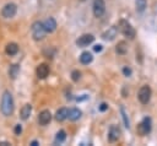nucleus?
<instances>
[{"instance_id": "29", "label": "nucleus", "mask_w": 157, "mask_h": 146, "mask_svg": "<svg viewBox=\"0 0 157 146\" xmlns=\"http://www.w3.org/2000/svg\"><path fill=\"white\" fill-rule=\"evenodd\" d=\"M31 145H32V146H37V145H38V141H36V140H34V141H32V142H31Z\"/></svg>"}, {"instance_id": "1", "label": "nucleus", "mask_w": 157, "mask_h": 146, "mask_svg": "<svg viewBox=\"0 0 157 146\" xmlns=\"http://www.w3.org/2000/svg\"><path fill=\"white\" fill-rule=\"evenodd\" d=\"M0 109H1V113L4 115H6V117L11 115L12 112H13V99H12V96H11V93L9 91H5L2 93Z\"/></svg>"}, {"instance_id": "18", "label": "nucleus", "mask_w": 157, "mask_h": 146, "mask_svg": "<svg viewBox=\"0 0 157 146\" xmlns=\"http://www.w3.org/2000/svg\"><path fill=\"white\" fill-rule=\"evenodd\" d=\"M67 109L66 108H60L59 110H56V113H55V119L58 120V121H63V120H65L66 118H67Z\"/></svg>"}, {"instance_id": "6", "label": "nucleus", "mask_w": 157, "mask_h": 146, "mask_svg": "<svg viewBox=\"0 0 157 146\" xmlns=\"http://www.w3.org/2000/svg\"><path fill=\"white\" fill-rule=\"evenodd\" d=\"M16 12H17V6L13 2L6 4L1 10V15L4 18H12L16 15Z\"/></svg>"}, {"instance_id": "4", "label": "nucleus", "mask_w": 157, "mask_h": 146, "mask_svg": "<svg viewBox=\"0 0 157 146\" xmlns=\"http://www.w3.org/2000/svg\"><path fill=\"white\" fill-rule=\"evenodd\" d=\"M151 128H152L151 118L145 117V118L139 123L136 130H137V134H139L140 136H145V135H147V134L151 131Z\"/></svg>"}, {"instance_id": "30", "label": "nucleus", "mask_w": 157, "mask_h": 146, "mask_svg": "<svg viewBox=\"0 0 157 146\" xmlns=\"http://www.w3.org/2000/svg\"><path fill=\"white\" fill-rule=\"evenodd\" d=\"M0 145L1 146H6V145H10V144L9 142H0Z\"/></svg>"}, {"instance_id": "20", "label": "nucleus", "mask_w": 157, "mask_h": 146, "mask_svg": "<svg viewBox=\"0 0 157 146\" xmlns=\"http://www.w3.org/2000/svg\"><path fill=\"white\" fill-rule=\"evenodd\" d=\"M18 72H20V66L17 64L10 65V67H9V76L11 79H16L17 75H18Z\"/></svg>"}, {"instance_id": "23", "label": "nucleus", "mask_w": 157, "mask_h": 146, "mask_svg": "<svg viewBox=\"0 0 157 146\" xmlns=\"http://www.w3.org/2000/svg\"><path fill=\"white\" fill-rule=\"evenodd\" d=\"M65 139H66V133H65L64 130H59V131L56 133L55 141H56V142H63V141H65Z\"/></svg>"}, {"instance_id": "25", "label": "nucleus", "mask_w": 157, "mask_h": 146, "mask_svg": "<svg viewBox=\"0 0 157 146\" xmlns=\"http://www.w3.org/2000/svg\"><path fill=\"white\" fill-rule=\"evenodd\" d=\"M13 131H15L16 135H20V134L22 133V126H21L20 124H17V125L15 126V130H13Z\"/></svg>"}, {"instance_id": "28", "label": "nucleus", "mask_w": 157, "mask_h": 146, "mask_svg": "<svg viewBox=\"0 0 157 146\" xmlns=\"http://www.w3.org/2000/svg\"><path fill=\"white\" fill-rule=\"evenodd\" d=\"M93 49H94V52H101L102 50V45L101 44H97V45L93 47Z\"/></svg>"}, {"instance_id": "7", "label": "nucleus", "mask_w": 157, "mask_h": 146, "mask_svg": "<svg viewBox=\"0 0 157 146\" xmlns=\"http://www.w3.org/2000/svg\"><path fill=\"white\" fill-rule=\"evenodd\" d=\"M105 11L104 0H94L93 1V15L96 17H101Z\"/></svg>"}, {"instance_id": "14", "label": "nucleus", "mask_w": 157, "mask_h": 146, "mask_svg": "<svg viewBox=\"0 0 157 146\" xmlns=\"http://www.w3.org/2000/svg\"><path fill=\"white\" fill-rule=\"evenodd\" d=\"M31 113H32V106H31L29 103H26V104L21 108V110H20V117H21L22 120H27V119L29 118Z\"/></svg>"}, {"instance_id": "8", "label": "nucleus", "mask_w": 157, "mask_h": 146, "mask_svg": "<svg viewBox=\"0 0 157 146\" xmlns=\"http://www.w3.org/2000/svg\"><path fill=\"white\" fill-rule=\"evenodd\" d=\"M93 40H94V37H93L92 34H82V36L78 37V39L76 40V44H77V47L83 48V47H87L88 44H91Z\"/></svg>"}, {"instance_id": "5", "label": "nucleus", "mask_w": 157, "mask_h": 146, "mask_svg": "<svg viewBox=\"0 0 157 146\" xmlns=\"http://www.w3.org/2000/svg\"><path fill=\"white\" fill-rule=\"evenodd\" d=\"M151 88L150 86L147 85H144L141 86V88L139 90V93H137V98L139 101L142 103V104H147L150 102V98H151Z\"/></svg>"}, {"instance_id": "24", "label": "nucleus", "mask_w": 157, "mask_h": 146, "mask_svg": "<svg viewBox=\"0 0 157 146\" xmlns=\"http://www.w3.org/2000/svg\"><path fill=\"white\" fill-rule=\"evenodd\" d=\"M80 76H81V72H80L78 70H74V71L71 72V79H72V81H78Z\"/></svg>"}, {"instance_id": "13", "label": "nucleus", "mask_w": 157, "mask_h": 146, "mask_svg": "<svg viewBox=\"0 0 157 146\" xmlns=\"http://www.w3.org/2000/svg\"><path fill=\"white\" fill-rule=\"evenodd\" d=\"M43 26H44V28H45V31H47L48 33H52V32H54L55 28H56V21H55L53 17H48V18L43 22Z\"/></svg>"}, {"instance_id": "22", "label": "nucleus", "mask_w": 157, "mask_h": 146, "mask_svg": "<svg viewBox=\"0 0 157 146\" xmlns=\"http://www.w3.org/2000/svg\"><path fill=\"white\" fill-rule=\"evenodd\" d=\"M120 114H121V118H123V123H124V126L129 129V128H130V121H129L128 114L125 113V109H124V107H120Z\"/></svg>"}, {"instance_id": "27", "label": "nucleus", "mask_w": 157, "mask_h": 146, "mask_svg": "<svg viewBox=\"0 0 157 146\" xmlns=\"http://www.w3.org/2000/svg\"><path fill=\"white\" fill-rule=\"evenodd\" d=\"M108 109V104L107 103H102L101 106H99V110L101 112H104V110H107Z\"/></svg>"}, {"instance_id": "10", "label": "nucleus", "mask_w": 157, "mask_h": 146, "mask_svg": "<svg viewBox=\"0 0 157 146\" xmlns=\"http://www.w3.org/2000/svg\"><path fill=\"white\" fill-rule=\"evenodd\" d=\"M50 120H52V114H50V112L48 109H44V110H42L39 113L38 121H39L40 125H47V124L50 123Z\"/></svg>"}, {"instance_id": "11", "label": "nucleus", "mask_w": 157, "mask_h": 146, "mask_svg": "<svg viewBox=\"0 0 157 146\" xmlns=\"http://www.w3.org/2000/svg\"><path fill=\"white\" fill-rule=\"evenodd\" d=\"M117 33H118V27H117V26H112V27H109V28L102 34V38L105 39V40H113V39L117 37Z\"/></svg>"}, {"instance_id": "2", "label": "nucleus", "mask_w": 157, "mask_h": 146, "mask_svg": "<svg viewBox=\"0 0 157 146\" xmlns=\"http://www.w3.org/2000/svg\"><path fill=\"white\" fill-rule=\"evenodd\" d=\"M118 31H119L121 34H124L125 37L130 38V39H132V38L135 37V34H136L134 27H132L126 20H120V21H119V23H118Z\"/></svg>"}, {"instance_id": "16", "label": "nucleus", "mask_w": 157, "mask_h": 146, "mask_svg": "<svg viewBox=\"0 0 157 146\" xmlns=\"http://www.w3.org/2000/svg\"><path fill=\"white\" fill-rule=\"evenodd\" d=\"M5 52L7 55L12 56V55H16L17 52H18V45L16 43H9L6 47H5Z\"/></svg>"}, {"instance_id": "12", "label": "nucleus", "mask_w": 157, "mask_h": 146, "mask_svg": "<svg viewBox=\"0 0 157 146\" xmlns=\"http://www.w3.org/2000/svg\"><path fill=\"white\" fill-rule=\"evenodd\" d=\"M36 72H37L38 79H45L48 76V74H49V66L47 64H39L37 66Z\"/></svg>"}, {"instance_id": "9", "label": "nucleus", "mask_w": 157, "mask_h": 146, "mask_svg": "<svg viewBox=\"0 0 157 146\" xmlns=\"http://www.w3.org/2000/svg\"><path fill=\"white\" fill-rule=\"evenodd\" d=\"M120 136V130L117 125H112L109 128V131H108V141L109 142H115Z\"/></svg>"}, {"instance_id": "17", "label": "nucleus", "mask_w": 157, "mask_h": 146, "mask_svg": "<svg viewBox=\"0 0 157 146\" xmlns=\"http://www.w3.org/2000/svg\"><path fill=\"white\" fill-rule=\"evenodd\" d=\"M92 59H93V56H92V54H91L90 52H83V53L80 55V61H81V64H83V65L90 64V63L92 61Z\"/></svg>"}, {"instance_id": "19", "label": "nucleus", "mask_w": 157, "mask_h": 146, "mask_svg": "<svg viewBox=\"0 0 157 146\" xmlns=\"http://www.w3.org/2000/svg\"><path fill=\"white\" fill-rule=\"evenodd\" d=\"M115 50H117V53H118V54H120V55L126 54V52H128V44H126V42L120 40V42L117 44Z\"/></svg>"}, {"instance_id": "21", "label": "nucleus", "mask_w": 157, "mask_h": 146, "mask_svg": "<svg viewBox=\"0 0 157 146\" xmlns=\"http://www.w3.org/2000/svg\"><path fill=\"white\" fill-rule=\"evenodd\" d=\"M146 5H147V1L146 0H136L135 1V7H136V11L137 12H142L146 9Z\"/></svg>"}, {"instance_id": "3", "label": "nucleus", "mask_w": 157, "mask_h": 146, "mask_svg": "<svg viewBox=\"0 0 157 146\" xmlns=\"http://www.w3.org/2000/svg\"><path fill=\"white\" fill-rule=\"evenodd\" d=\"M31 32H32V37H33V39H36V40H40V39H43L44 36H45V33H47V31H45L43 23L39 22V21H36V22L32 25V27H31Z\"/></svg>"}, {"instance_id": "15", "label": "nucleus", "mask_w": 157, "mask_h": 146, "mask_svg": "<svg viewBox=\"0 0 157 146\" xmlns=\"http://www.w3.org/2000/svg\"><path fill=\"white\" fill-rule=\"evenodd\" d=\"M81 110L80 109H77V108H71V109H69V112H67V118H69V120H71V121H75V120H77L80 117H81Z\"/></svg>"}, {"instance_id": "26", "label": "nucleus", "mask_w": 157, "mask_h": 146, "mask_svg": "<svg viewBox=\"0 0 157 146\" xmlns=\"http://www.w3.org/2000/svg\"><path fill=\"white\" fill-rule=\"evenodd\" d=\"M123 72H124L125 76H130V75H131V69L128 67V66H125V67L123 69Z\"/></svg>"}]
</instances>
